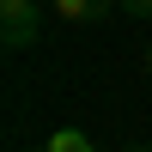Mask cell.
Wrapping results in <instances>:
<instances>
[{
    "instance_id": "1",
    "label": "cell",
    "mask_w": 152,
    "mask_h": 152,
    "mask_svg": "<svg viewBox=\"0 0 152 152\" xmlns=\"http://www.w3.org/2000/svg\"><path fill=\"white\" fill-rule=\"evenodd\" d=\"M0 43L12 55L43 43V0H0Z\"/></svg>"
},
{
    "instance_id": "2",
    "label": "cell",
    "mask_w": 152,
    "mask_h": 152,
    "mask_svg": "<svg viewBox=\"0 0 152 152\" xmlns=\"http://www.w3.org/2000/svg\"><path fill=\"white\" fill-rule=\"evenodd\" d=\"M110 6L116 0H49V12L61 24H97V18H110Z\"/></svg>"
},
{
    "instance_id": "3",
    "label": "cell",
    "mask_w": 152,
    "mask_h": 152,
    "mask_svg": "<svg viewBox=\"0 0 152 152\" xmlns=\"http://www.w3.org/2000/svg\"><path fill=\"white\" fill-rule=\"evenodd\" d=\"M31 152H97V146H91V134H85V128H55L43 146H31Z\"/></svg>"
},
{
    "instance_id": "4",
    "label": "cell",
    "mask_w": 152,
    "mask_h": 152,
    "mask_svg": "<svg viewBox=\"0 0 152 152\" xmlns=\"http://www.w3.org/2000/svg\"><path fill=\"white\" fill-rule=\"evenodd\" d=\"M122 12H128V18H152V0H116Z\"/></svg>"
},
{
    "instance_id": "5",
    "label": "cell",
    "mask_w": 152,
    "mask_h": 152,
    "mask_svg": "<svg viewBox=\"0 0 152 152\" xmlns=\"http://www.w3.org/2000/svg\"><path fill=\"white\" fill-rule=\"evenodd\" d=\"M146 73H152V43H146Z\"/></svg>"
},
{
    "instance_id": "6",
    "label": "cell",
    "mask_w": 152,
    "mask_h": 152,
    "mask_svg": "<svg viewBox=\"0 0 152 152\" xmlns=\"http://www.w3.org/2000/svg\"><path fill=\"white\" fill-rule=\"evenodd\" d=\"M122 152H152V146H122Z\"/></svg>"
}]
</instances>
